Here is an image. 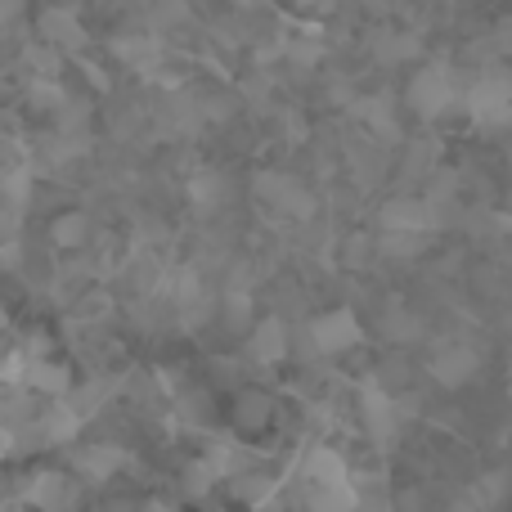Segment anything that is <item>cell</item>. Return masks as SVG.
I'll use <instances>...</instances> for the list:
<instances>
[{"mask_svg":"<svg viewBox=\"0 0 512 512\" xmlns=\"http://www.w3.org/2000/svg\"><path fill=\"white\" fill-rule=\"evenodd\" d=\"M477 369H481V355L472 346H445L432 360V378L441 387H463L468 378H477Z\"/></svg>","mask_w":512,"mask_h":512,"instance_id":"obj_5","label":"cell"},{"mask_svg":"<svg viewBox=\"0 0 512 512\" xmlns=\"http://www.w3.org/2000/svg\"><path fill=\"white\" fill-rule=\"evenodd\" d=\"M306 481L310 486H328V481H351V477H346V463L337 459L333 450L319 445V450L306 454Z\"/></svg>","mask_w":512,"mask_h":512,"instance_id":"obj_12","label":"cell"},{"mask_svg":"<svg viewBox=\"0 0 512 512\" xmlns=\"http://www.w3.org/2000/svg\"><path fill=\"white\" fill-rule=\"evenodd\" d=\"M189 198H194L203 212H212L216 203L225 198V180L221 176H212V171H198L194 180H189Z\"/></svg>","mask_w":512,"mask_h":512,"instance_id":"obj_14","label":"cell"},{"mask_svg":"<svg viewBox=\"0 0 512 512\" xmlns=\"http://www.w3.org/2000/svg\"><path fill=\"white\" fill-rule=\"evenodd\" d=\"M288 355V337H283V324H274V319H265L261 328L252 333V360L256 364H274Z\"/></svg>","mask_w":512,"mask_h":512,"instance_id":"obj_11","label":"cell"},{"mask_svg":"<svg viewBox=\"0 0 512 512\" xmlns=\"http://www.w3.org/2000/svg\"><path fill=\"white\" fill-rule=\"evenodd\" d=\"M140 5H144V0H140Z\"/></svg>","mask_w":512,"mask_h":512,"instance_id":"obj_20","label":"cell"},{"mask_svg":"<svg viewBox=\"0 0 512 512\" xmlns=\"http://www.w3.org/2000/svg\"><path fill=\"white\" fill-rule=\"evenodd\" d=\"M41 32H45V41L63 45V50H77V45L86 41V32H81V23L72 18V9H45V14H41Z\"/></svg>","mask_w":512,"mask_h":512,"instance_id":"obj_9","label":"cell"},{"mask_svg":"<svg viewBox=\"0 0 512 512\" xmlns=\"http://www.w3.org/2000/svg\"><path fill=\"white\" fill-rule=\"evenodd\" d=\"M315 346L319 351H346V346H355L360 342V324H355V315L351 310H333V315H324V319H315Z\"/></svg>","mask_w":512,"mask_h":512,"instance_id":"obj_6","label":"cell"},{"mask_svg":"<svg viewBox=\"0 0 512 512\" xmlns=\"http://www.w3.org/2000/svg\"><path fill=\"white\" fill-rule=\"evenodd\" d=\"M113 54L117 59H126L131 68H144V63L158 59V41H149V36H117Z\"/></svg>","mask_w":512,"mask_h":512,"instance_id":"obj_13","label":"cell"},{"mask_svg":"<svg viewBox=\"0 0 512 512\" xmlns=\"http://www.w3.org/2000/svg\"><path fill=\"white\" fill-rule=\"evenodd\" d=\"M27 382H32V387H41V391H63V387H68L63 369H54V364H32V369H27Z\"/></svg>","mask_w":512,"mask_h":512,"instance_id":"obj_18","label":"cell"},{"mask_svg":"<svg viewBox=\"0 0 512 512\" xmlns=\"http://www.w3.org/2000/svg\"><path fill=\"white\" fill-rule=\"evenodd\" d=\"M297 5H301V9H333L337 0H297Z\"/></svg>","mask_w":512,"mask_h":512,"instance_id":"obj_19","label":"cell"},{"mask_svg":"<svg viewBox=\"0 0 512 512\" xmlns=\"http://www.w3.org/2000/svg\"><path fill=\"white\" fill-rule=\"evenodd\" d=\"M463 104H468L472 117H477V122H486V126L508 122V117H512V86H508V77H504V72H481V77L468 86Z\"/></svg>","mask_w":512,"mask_h":512,"instance_id":"obj_2","label":"cell"},{"mask_svg":"<svg viewBox=\"0 0 512 512\" xmlns=\"http://www.w3.org/2000/svg\"><path fill=\"white\" fill-rule=\"evenodd\" d=\"M360 117H364V126H373V131L382 135V140H396V122L387 117V99H364Z\"/></svg>","mask_w":512,"mask_h":512,"instance_id":"obj_15","label":"cell"},{"mask_svg":"<svg viewBox=\"0 0 512 512\" xmlns=\"http://www.w3.org/2000/svg\"><path fill=\"white\" fill-rule=\"evenodd\" d=\"M81 239H86V216L81 212H68L54 221V243H59V248H77Z\"/></svg>","mask_w":512,"mask_h":512,"instance_id":"obj_16","label":"cell"},{"mask_svg":"<svg viewBox=\"0 0 512 512\" xmlns=\"http://www.w3.org/2000/svg\"><path fill=\"white\" fill-rule=\"evenodd\" d=\"M382 221H387V230L427 234L432 225H441V207H436L432 198H396V203H387Z\"/></svg>","mask_w":512,"mask_h":512,"instance_id":"obj_3","label":"cell"},{"mask_svg":"<svg viewBox=\"0 0 512 512\" xmlns=\"http://www.w3.org/2000/svg\"><path fill=\"white\" fill-rule=\"evenodd\" d=\"M27 495H32V504L45 508V512H68L72 504H77V486H72L63 472H41Z\"/></svg>","mask_w":512,"mask_h":512,"instance_id":"obj_7","label":"cell"},{"mask_svg":"<svg viewBox=\"0 0 512 512\" xmlns=\"http://www.w3.org/2000/svg\"><path fill=\"white\" fill-rule=\"evenodd\" d=\"M234 418H239V427H261L265 418H270V400L265 396H243L239 409H234Z\"/></svg>","mask_w":512,"mask_h":512,"instance_id":"obj_17","label":"cell"},{"mask_svg":"<svg viewBox=\"0 0 512 512\" xmlns=\"http://www.w3.org/2000/svg\"><path fill=\"white\" fill-rule=\"evenodd\" d=\"M360 414H364L369 436H378V441H391V436H396V400H391V396L369 391V396L360 400Z\"/></svg>","mask_w":512,"mask_h":512,"instance_id":"obj_8","label":"cell"},{"mask_svg":"<svg viewBox=\"0 0 512 512\" xmlns=\"http://www.w3.org/2000/svg\"><path fill=\"white\" fill-rule=\"evenodd\" d=\"M256 194H261L265 203L279 207L283 216H310V212H315L310 194L297 185V180H288V176H256Z\"/></svg>","mask_w":512,"mask_h":512,"instance_id":"obj_4","label":"cell"},{"mask_svg":"<svg viewBox=\"0 0 512 512\" xmlns=\"http://www.w3.org/2000/svg\"><path fill=\"white\" fill-rule=\"evenodd\" d=\"M122 463H126V454L117 445H90V450L77 454V472H86L90 481H108Z\"/></svg>","mask_w":512,"mask_h":512,"instance_id":"obj_10","label":"cell"},{"mask_svg":"<svg viewBox=\"0 0 512 512\" xmlns=\"http://www.w3.org/2000/svg\"><path fill=\"white\" fill-rule=\"evenodd\" d=\"M409 104L423 117H436L450 104H459V81H454L450 63H432V68L418 72V77L409 81Z\"/></svg>","mask_w":512,"mask_h":512,"instance_id":"obj_1","label":"cell"}]
</instances>
